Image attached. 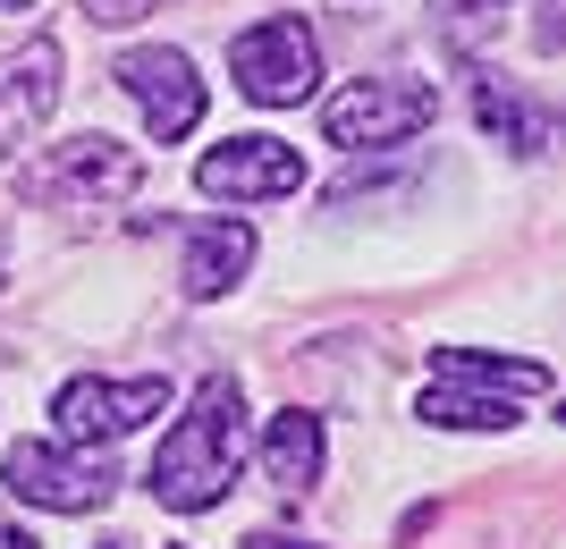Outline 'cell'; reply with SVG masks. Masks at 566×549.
Listing matches in <instances>:
<instances>
[{
	"label": "cell",
	"instance_id": "6da1fadb",
	"mask_svg": "<svg viewBox=\"0 0 566 549\" xmlns=\"http://www.w3.org/2000/svg\"><path fill=\"white\" fill-rule=\"evenodd\" d=\"M237 456H245V389H237L229 372H212V381L195 389V407L178 414V431L161 440L144 490L161 507H178V516H203V507L229 499Z\"/></svg>",
	"mask_w": 566,
	"mask_h": 549
},
{
	"label": "cell",
	"instance_id": "7a4b0ae2",
	"mask_svg": "<svg viewBox=\"0 0 566 549\" xmlns=\"http://www.w3.org/2000/svg\"><path fill=\"white\" fill-rule=\"evenodd\" d=\"M440 119V94L415 85V76H355L322 102V136L338 152H389V144H415Z\"/></svg>",
	"mask_w": 566,
	"mask_h": 549
},
{
	"label": "cell",
	"instance_id": "3957f363",
	"mask_svg": "<svg viewBox=\"0 0 566 549\" xmlns=\"http://www.w3.org/2000/svg\"><path fill=\"white\" fill-rule=\"evenodd\" d=\"M229 76H237V94L262 102V110H296L322 85V43H313L305 18H254L229 43Z\"/></svg>",
	"mask_w": 566,
	"mask_h": 549
},
{
	"label": "cell",
	"instance_id": "277c9868",
	"mask_svg": "<svg viewBox=\"0 0 566 549\" xmlns=\"http://www.w3.org/2000/svg\"><path fill=\"white\" fill-rule=\"evenodd\" d=\"M0 482H9V499L51 507V516H94V507H111V490H118L111 465L85 456V448H69V440H18L9 465H0Z\"/></svg>",
	"mask_w": 566,
	"mask_h": 549
},
{
	"label": "cell",
	"instance_id": "5b68a950",
	"mask_svg": "<svg viewBox=\"0 0 566 549\" xmlns=\"http://www.w3.org/2000/svg\"><path fill=\"white\" fill-rule=\"evenodd\" d=\"M144 187V161H136V144H118V136H69V144H51L43 161L25 169V194L34 203H69V194H94V203H118V194H136Z\"/></svg>",
	"mask_w": 566,
	"mask_h": 549
},
{
	"label": "cell",
	"instance_id": "8992f818",
	"mask_svg": "<svg viewBox=\"0 0 566 549\" xmlns=\"http://www.w3.org/2000/svg\"><path fill=\"white\" fill-rule=\"evenodd\" d=\"M161 407H169V381H161V372H144V381H69L60 398H51V414H60V440H69V448L127 440V431H144Z\"/></svg>",
	"mask_w": 566,
	"mask_h": 549
},
{
	"label": "cell",
	"instance_id": "52a82bcc",
	"mask_svg": "<svg viewBox=\"0 0 566 549\" xmlns=\"http://www.w3.org/2000/svg\"><path fill=\"white\" fill-rule=\"evenodd\" d=\"M118 94L144 110V127L161 144L203 127V76H195L187 51H118Z\"/></svg>",
	"mask_w": 566,
	"mask_h": 549
},
{
	"label": "cell",
	"instance_id": "ba28073f",
	"mask_svg": "<svg viewBox=\"0 0 566 549\" xmlns=\"http://www.w3.org/2000/svg\"><path fill=\"white\" fill-rule=\"evenodd\" d=\"M195 187L220 194V203H280V194L305 187V161H296V144H280V136H229L195 161Z\"/></svg>",
	"mask_w": 566,
	"mask_h": 549
},
{
	"label": "cell",
	"instance_id": "9c48e42d",
	"mask_svg": "<svg viewBox=\"0 0 566 549\" xmlns=\"http://www.w3.org/2000/svg\"><path fill=\"white\" fill-rule=\"evenodd\" d=\"M51 102H60V43L34 34L25 51L0 60V161H9V152L51 119Z\"/></svg>",
	"mask_w": 566,
	"mask_h": 549
},
{
	"label": "cell",
	"instance_id": "30bf717a",
	"mask_svg": "<svg viewBox=\"0 0 566 549\" xmlns=\"http://www.w3.org/2000/svg\"><path fill=\"white\" fill-rule=\"evenodd\" d=\"M245 263H254V229H245V220H203V229L187 237L178 287H187L195 305H212V296H229V287L245 279Z\"/></svg>",
	"mask_w": 566,
	"mask_h": 549
},
{
	"label": "cell",
	"instance_id": "8fae6325",
	"mask_svg": "<svg viewBox=\"0 0 566 549\" xmlns=\"http://www.w3.org/2000/svg\"><path fill=\"white\" fill-rule=\"evenodd\" d=\"M431 381L440 389H499V398H549V363L533 356H482V347H440L431 356Z\"/></svg>",
	"mask_w": 566,
	"mask_h": 549
},
{
	"label": "cell",
	"instance_id": "7c38bea8",
	"mask_svg": "<svg viewBox=\"0 0 566 549\" xmlns=\"http://www.w3.org/2000/svg\"><path fill=\"white\" fill-rule=\"evenodd\" d=\"M262 482L287 490V499H305L322 482V414H305V407L271 414V431H262Z\"/></svg>",
	"mask_w": 566,
	"mask_h": 549
},
{
	"label": "cell",
	"instance_id": "4fadbf2b",
	"mask_svg": "<svg viewBox=\"0 0 566 549\" xmlns=\"http://www.w3.org/2000/svg\"><path fill=\"white\" fill-rule=\"evenodd\" d=\"M473 119L491 127L516 161H533V152H549V110H533V102L516 94V85H499V76H482L473 85Z\"/></svg>",
	"mask_w": 566,
	"mask_h": 549
},
{
	"label": "cell",
	"instance_id": "5bb4252c",
	"mask_svg": "<svg viewBox=\"0 0 566 549\" xmlns=\"http://www.w3.org/2000/svg\"><path fill=\"white\" fill-rule=\"evenodd\" d=\"M423 423H440V431H507V423H516V407H507V398H465V389L431 381L423 389Z\"/></svg>",
	"mask_w": 566,
	"mask_h": 549
},
{
	"label": "cell",
	"instance_id": "9a60e30c",
	"mask_svg": "<svg viewBox=\"0 0 566 549\" xmlns=\"http://www.w3.org/2000/svg\"><path fill=\"white\" fill-rule=\"evenodd\" d=\"M153 9H169V0H85V25H136Z\"/></svg>",
	"mask_w": 566,
	"mask_h": 549
},
{
	"label": "cell",
	"instance_id": "2e32d148",
	"mask_svg": "<svg viewBox=\"0 0 566 549\" xmlns=\"http://www.w3.org/2000/svg\"><path fill=\"white\" fill-rule=\"evenodd\" d=\"M0 549H43V541H34L25 525H9V516H0Z\"/></svg>",
	"mask_w": 566,
	"mask_h": 549
},
{
	"label": "cell",
	"instance_id": "e0dca14e",
	"mask_svg": "<svg viewBox=\"0 0 566 549\" xmlns=\"http://www.w3.org/2000/svg\"><path fill=\"white\" fill-rule=\"evenodd\" d=\"M245 549H313V541H287V532H254Z\"/></svg>",
	"mask_w": 566,
	"mask_h": 549
},
{
	"label": "cell",
	"instance_id": "ac0fdd59",
	"mask_svg": "<svg viewBox=\"0 0 566 549\" xmlns=\"http://www.w3.org/2000/svg\"><path fill=\"white\" fill-rule=\"evenodd\" d=\"M18 9H34V0H0V18H18Z\"/></svg>",
	"mask_w": 566,
	"mask_h": 549
},
{
	"label": "cell",
	"instance_id": "d6986e66",
	"mask_svg": "<svg viewBox=\"0 0 566 549\" xmlns=\"http://www.w3.org/2000/svg\"><path fill=\"white\" fill-rule=\"evenodd\" d=\"M94 549H127V541H94Z\"/></svg>",
	"mask_w": 566,
	"mask_h": 549
}]
</instances>
